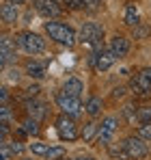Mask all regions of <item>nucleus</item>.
I'll list each match as a JSON object with an SVG mask.
<instances>
[{"mask_svg":"<svg viewBox=\"0 0 151 160\" xmlns=\"http://www.w3.org/2000/svg\"><path fill=\"white\" fill-rule=\"evenodd\" d=\"M46 32H48V37H50L52 41H56L61 46H67V48H71L76 41H78V35L74 32V28L63 24V22L48 20L46 22Z\"/></svg>","mask_w":151,"mask_h":160,"instance_id":"obj_1","label":"nucleus"},{"mask_svg":"<svg viewBox=\"0 0 151 160\" xmlns=\"http://www.w3.org/2000/svg\"><path fill=\"white\" fill-rule=\"evenodd\" d=\"M101 39H104V28L95 22H86L78 32V41L93 50H101Z\"/></svg>","mask_w":151,"mask_h":160,"instance_id":"obj_2","label":"nucleus"},{"mask_svg":"<svg viewBox=\"0 0 151 160\" xmlns=\"http://www.w3.org/2000/svg\"><path fill=\"white\" fill-rule=\"evenodd\" d=\"M17 43H20V48L28 54H41L46 50V39L41 37V35H37V32H20L17 35Z\"/></svg>","mask_w":151,"mask_h":160,"instance_id":"obj_3","label":"nucleus"},{"mask_svg":"<svg viewBox=\"0 0 151 160\" xmlns=\"http://www.w3.org/2000/svg\"><path fill=\"white\" fill-rule=\"evenodd\" d=\"M56 106L63 110V115H69V117H78L82 115L86 106H82L80 98H74V95H67V93H56Z\"/></svg>","mask_w":151,"mask_h":160,"instance_id":"obj_4","label":"nucleus"},{"mask_svg":"<svg viewBox=\"0 0 151 160\" xmlns=\"http://www.w3.org/2000/svg\"><path fill=\"white\" fill-rule=\"evenodd\" d=\"M129 91L138 98H149L151 95V67L147 69H140L132 82H129Z\"/></svg>","mask_w":151,"mask_h":160,"instance_id":"obj_5","label":"nucleus"},{"mask_svg":"<svg viewBox=\"0 0 151 160\" xmlns=\"http://www.w3.org/2000/svg\"><path fill=\"white\" fill-rule=\"evenodd\" d=\"M123 149L129 156V160H145L149 156V147L145 145V141L140 136H127L123 141Z\"/></svg>","mask_w":151,"mask_h":160,"instance_id":"obj_6","label":"nucleus"},{"mask_svg":"<svg viewBox=\"0 0 151 160\" xmlns=\"http://www.w3.org/2000/svg\"><path fill=\"white\" fill-rule=\"evenodd\" d=\"M56 134H58L61 141H76V138L80 136V132H78V126H76L74 117L61 115V117L56 119Z\"/></svg>","mask_w":151,"mask_h":160,"instance_id":"obj_7","label":"nucleus"},{"mask_svg":"<svg viewBox=\"0 0 151 160\" xmlns=\"http://www.w3.org/2000/svg\"><path fill=\"white\" fill-rule=\"evenodd\" d=\"M114 61H117V56L110 52V50H95L93 56H91V65H93V69L95 72H108L112 65H114Z\"/></svg>","mask_w":151,"mask_h":160,"instance_id":"obj_8","label":"nucleus"},{"mask_svg":"<svg viewBox=\"0 0 151 160\" xmlns=\"http://www.w3.org/2000/svg\"><path fill=\"white\" fill-rule=\"evenodd\" d=\"M119 128V119L117 117H106L100 123V134H97V143L101 145H110L112 143V136Z\"/></svg>","mask_w":151,"mask_h":160,"instance_id":"obj_9","label":"nucleus"},{"mask_svg":"<svg viewBox=\"0 0 151 160\" xmlns=\"http://www.w3.org/2000/svg\"><path fill=\"white\" fill-rule=\"evenodd\" d=\"M32 7L37 9V13H41L46 20H54L61 15V7L56 0H32Z\"/></svg>","mask_w":151,"mask_h":160,"instance_id":"obj_10","label":"nucleus"},{"mask_svg":"<svg viewBox=\"0 0 151 160\" xmlns=\"http://www.w3.org/2000/svg\"><path fill=\"white\" fill-rule=\"evenodd\" d=\"M17 58V50H15V41L11 39V37H2V41H0V63H2V67H7L9 63H13Z\"/></svg>","mask_w":151,"mask_h":160,"instance_id":"obj_11","label":"nucleus"},{"mask_svg":"<svg viewBox=\"0 0 151 160\" xmlns=\"http://www.w3.org/2000/svg\"><path fill=\"white\" fill-rule=\"evenodd\" d=\"M108 50L114 54L117 58H123V56L129 52V41H127L125 37H121V35H114V37L110 39V43H108Z\"/></svg>","mask_w":151,"mask_h":160,"instance_id":"obj_12","label":"nucleus"},{"mask_svg":"<svg viewBox=\"0 0 151 160\" xmlns=\"http://www.w3.org/2000/svg\"><path fill=\"white\" fill-rule=\"evenodd\" d=\"M0 18H2L4 24H15L17 18H20V9H17V4L4 0V4H2V9H0Z\"/></svg>","mask_w":151,"mask_h":160,"instance_id":"obj_13","label":"nucleus"},{"mask_svg":"<svg viewBox=\"0 0 151 160\" xmlns=\"http://www.w3.org/2000/svg\"><path fill=\"white\" fill-rule=\"evenodd\" d=\"M82 91H84V84H82V80L76 78V76H69V78L63 82V93H67V95L80 98V95H82Z\"/></svg>","mask_w":151,"mask_h":160,"instance_id":"obj_14","label":"nucleus"},{"mask_svg":"<svg viewBox=\"0 0 151 160\" xmlns=\"http://www.w3.org/2000/svg\"><path fill=\"white\" fill-rule=\"evenodd\" d=\"M26 108H28V117H32V119H43V115H46V104L43 102H37V100H30V102H26Z\"/></svg>","mask_w":151,"mask_h":160,"instance_id":"obj_15","label":"nucleus"},{"mask_svg":"<svg viewBox=\"0 0 151 160\" xmlns=\"http://www.w3.org/2000/svg\"><path fill=\"white\" fill-rule=\"evenodd\" d=\"M97 134H100V126H97L95 121H89V123H84V128H82L80 136H82L84 143H93V141L97 138Z\"/></svg>","mask_w":151,"mask_h":160,"instance_id":"obj_16","label":"nucleus"},{"mask_svg":"<svg viewBox=\"0 0 151 160\" xmlns=\"http://www.w3.org/2000/svg\"><path fill=\"white\" fill-rule=\"evenodd\" d=\"M26 74H28L30 78H43V76H46V63L28 61V63H26Z\"/></svg>","mask_w":151,"mask_h":160,"instance_id":"obj_17","label":"nucleus"},{"mask_svg":"<svg viewBox=\"0 0 151 160\" xmlns=\"http://www.w3.org/2000/svg\"><path fill=\"white\" fill-rule=\"evenodd\" d=\"M101 108H104V100L97 98V95H91L89 102H86V112H89L91 117H97L101 112Z\"/></svg>","mask_w":151,"mask_h":160,"instance_id":"obj_18","label":"nucleus"},{"mask_svg":"<svg viewBox=\"0 0 151 160\" xmlns=\"http://www.w3.org/2000/svg\"><path fill=\"white\" fill-rule=\"evenodd\" d=\"M123 20H125V24H127V26H132V28L140 24V20H138V9H136V4H132V2H129V4L125 7V18H123Z\"/></svg>","mask_w":151,"mask_h":160,"instance_id":"obj_19","label":"nucleus"},{"mask_svg":"<svg viewBox=\"0 0 151 160\" xmlns=\"http://www.w3.org/2000/svg\"><path fill=\"white\" fill-rule=\"evenodd\" d=\"M22 130H24L26 134H30V136L39 134V121L32 119V117H26L24 121H22Z\"/></svg>","mask_w":151,"mask_h":160,"instance_id":"obj_20","label":"nucleus"},{"mask_svg":"<svg viewBox=\"0 0 151 160\" xmlns=\"http://www.w3.org/2000/svg\"><path fill=\"white\" fill-rule=\"evenodd\" d=\"M132 35H134V39H147L151 35V26L147 24H138V26L132 28Z\"/></svg>","mask_w":151,"mask_h":160,"instance_id":"obj_21","label":"nucleus"},{"mask_svg":"<svg viewBox=\"0 0 151 160\" xmlns=\"http://www.w3.org/2000/svg\"><path fill=\"white\" fill-rule=\"evenodd\" d=\"M30 152H32L35 156H48L50 145H48V143H30Z\"/></svg>","mask_w":151,"mask_h":160,"instance_id":"obj_22","label":"nucleus"},{"mask_svg":"<svg viewBox=\"0 0 151 160\" xmlns=\"http://www.w3.org/2000/svg\"><path fill=\"white\" fill-rule=\"evenodd\" d=\"M136 121L138 123H149L151 121V106H143L136 112Z\"/></svg>","mask_w":151,"mask_h":160,"instance_id":"obj_23","label":"nucleus"},{"mask_svg":"<svg viewBox=\"0 0 151 160\" xmlns=\"http://www.w3.org/2000/svg\"><path fill=\"white\" fill-rule=\"evenodd\" d=\"M65 147H50V152H48V156L46 158L48 160H61V158H65Z\"/></svg>","mask_w":151,"mask_h":160,"instance_id":"obj_24","label":"nucleus"},{"mask_svg":"<svg viewBox=\"0 0 151 160\" xmlns=\"http://www.w3.org/2000/svg\"><path fill=\"white\" fill-rule=\"evenodd\" d=\"M110 154H112L114 158H119V160H129V156H127L125 149H123V143H121V145H114V147H110Z\"/></svg>","mask_w":151,"mask_h":160,"instance_id":"obj_25","label":"nucleus"},{"mask_svg":"<svg viewBox=\"0 0 151 160\" xmlns=\"http://www.w3.org/2000/svg\"><path fill=\"white\" fill-rule=\"evenodd\" d=\"M138 136H140L143 141H151V121L138 126Z\"/></svg>","mask_w":151,"mask_h":160,"instance_id":"obj_26","label":"nucleus"},{"mask_svg":"<svg viewBox=\"0 0 151 160\" xmlns=\"http://www.w3.org/2000/svg\"><path fill=\"white\" fill-rule=\"evenodd\" d=\"M136 112H138V108L129 106V104H127V106L123 108V115H125V119L129 121V123H134V121H136Z\"/></svg>","mask_w":151,"mask_h":160,"instance_id":"obj_27","label":"nucleus"},{"mask_svg":"<svg viewBox=\"0 0 151 160\" xmlns=\"http://www.w3.org/2000/svg\"><path fill=\"white\" fill-rule=\"evenodd\" d=\"M7 143H9V141H7ZM9 149H11L13 156H20V154L24 152V145H22L20 141H11V143H9Z\"/></svg>","mask_w":151,"mask_h":160,"instance_id":"obj_28","label":"nucleus"},{"mask_svg":"<svg viewBox=\"0 0 151 160\" xmlns=\"http://www.w3.org/2000/svg\"><path fill=\"white\" fill-rule=\"evenodd\" d=\"M100 2H101V0H84V4H86V9H89V11L100 9Z\"/></svg>","mask_w":151,"mask_h":160,"instance_id":"obj_29","label":"nucleus"},{"mask_svg":"<svg viewBox=\"0 0 151 160\" xmlns=\"http://www.w3.org/2000/svg\"><path fill=\"white\" fill-rule=\"evenodd\" d=\"M26 93H28V95H32V98H35V95H37V93H39V87H37V84H35V87H28V89H26Z\"/></svg>","mask_w":151,"mask_h":160,"instance_id":"obj_30","label":"nucleus"},{"mask_svg":"<svg viewBox=\"0 0 151 160\" xmlns=\"http://www.w3.org/2000/svg\"><path fill=\"white\" fill-rule=\"evenodd\" d=\"M123 93H125V89H123V87H117V89L112 91V95H114V98H121Z\"/></svg>","mask_w":151,"mask_h":160,"instance_id":"obj_31","label":"nucleus"},{"mask_svg":"<svg viewBox=\"0 0 151 160\" xmlns=\"http://www.w3.org/2000/svg\"><path fill=\"white\" fill-rule=\"evenodd\" d=\"M9 74H11L9 78L13 80V82H17V80H20V72H17V69H13V72H9Z\"/></svg>","mask_w":151,"mask_h":160,"instance_id":"obj_32","label":"nucleus"},{"mask_svg":"<svg viewBox=\"0 0 151 160\" xmlns=\"http://www.w3.org/2000/svg\"><path fill=\"white\" fill-rule=\"evenodd\" d=\"M74 160H95V158H91V156H78V158H74Z\"/></svg>","mask_w":151,"mask_h":160,"instance_id":"obj_33","label":"nucleus"},{"mask_svg":"<svg viewBox=\"0 0 151 160\" xmlns=\"http://www.w3.org/2000/svg\"><path fill=\"white\" fill-rule=\"evenodd\" d=\"M9 2H13V4H17V7H20V4H24L26 0H9Z\"/></svg>","mask_w":151,"mask_h":160,"instance_id":"obj_34","label":"nucleus"},{"mask_svg":"<svg viewBox=\"0 0 151 160\" xmlns=\"http://www.w3.org/2000/svg\"><path fill=\"white\" fill-rule=\"evenodd\" d=\"M22 160H32V158H22Z\"/></svg>","mask_w":151,"mask_h":160,"instance_id":"obj_35","label":"nucleus"},{"mask_svg":"<svg viewBox=\"0 0 151 160\" xmlns=\"http://www.w3.org/2000/svg\"><path fill=\"white\" fill-rule=\"evenodd\" d=\"M61 160H65V158H61Z\"/></svg>","mask_w":151,"mask_h":160,"instance_id":"obj_36","label":"nucleus"}]
</instances>
